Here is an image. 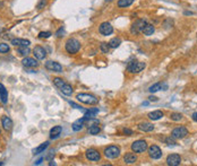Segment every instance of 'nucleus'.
I'll return each instance as SVG.
<instances>
[{
	"label": "nucleus",
	"instance_id": "1",
	"mask_svg": "<svg viewBox=\"0 0 197 166\" xmlns=\"http://www.w3.org/2000/svg\"><path fill=\"white\" fill-rule=\"evenodd\" d=\"M78 102L84 103V104H87V105H95L98 103V99L95 97L94 95H91V94H86V93H81L77 94L76 96Z\"/></svg>",
	"mask_w": 197,
	"mask_h": 166
},
{
	"label": "nucleus",
	"instance_id": "2",
	"mask_svg": "<svg viewBox=\"0 0 197 166\" xmlns=\"http://www.w3.org/2000/svg\"><path fill=\"white\" fill-rule=\"evenodd\" d=\"M65 49H66V51L68 52L69 54H75L81 49V42L78 40H76V38H69L68 41L66 42Z\"/></svg>",
	"mask_w": 197,
	"mask_h": 166
},
{
	"label": "nucleus",
	"instance_id": "3",
	"mask_svg": "<svg viewBox=\"0 0 197 166\" xmlns=\"http://www.w3.org/2000/svg\"><path fill=\"white\" fill-rule=\"evenodd\" d=\"M145 67H146L145 62H139V61L133 60V61L128 62V64H127V70L132 73H141V71H143L145 69Z\"/></svg>",
	"mask_w": 197,
	"mask_h": 166
},
{
	"label": "nucleus",
	"instance_id": "4",
	"mask_svg": "<svg viewBox=\"0 0 197 166\" xmlns=\"http://www.w3.org/2000/svg\"><path fill=\"white\" fill-rule=\"evenodd\" d=\"M146 24H147V21L145 19H136L130 27V33L133 35H137L138 33L143 32V28L146 26Z\"/></svg>",
	"mask_w": 197,
	"mask_h": 166
},
{
	"label": "nucleus",
	"instance_id": "5",
	"mask_svg": "<svg viewBox=\"0 0 197 166\" xmlns=\"http://www.w3.org/2000/svg\"><path fill=\"white\" fill-rule=\"evenodd\" d=\"M104 156L109 159H115L120 156V148L118 146H109L104 150Z\"/></svg>",
	"mask_w": 197,
	"mask_h": 166
},
{
	"label": "nucleus",
	"instance_id": "6",
	"mask_svg": "<svg viewBox=\"0 0 197 166\" xmlns=\"http://www.w3.org/2000/svg\"><path fill=\"white\" fill-rule=\"evenodd\" d=\"M147 149V142L145 140H136L132 144V150L136 154L144 153Z\"/></svg>",
	"mask_w": 197,
	"mask_h": 166
},
{
	"label": "nucleus",
	"instance_id": "7",
	"mask_svg": "<svg viewBox=\"0 0 197 166\" xmlns=\"http://www.w3.org/2000/svg\"><path fill=\"white\" fill-rule=\"evenodd\" d=\"M45 68L48 69V70H50V71H52V73H62V66L59 63V62H56V61H51V60H49V61H47L45 62Z\"/></svg>",
	"mask_w": 197,
	"mask_h": 166
},
{
	"label": "nucleus",
	"instance_id": "8",
	"mask_svg": "<svg viewBox=\"0 0 197 166\" xmlns=\"http://www.w3.org/2000/svg\"><path fill=\"white\" fill-rule=\"evenodd\" d=\"M188 135V130L185 127H178L175 128L171 132V137H173L175 139H182Z\"/></svg>",
	"mask_w": 197,
	"mask_h": 166
},
{
	"label": "nucleus",
	"instance_id": "9",
	"mask_svg": "<svg viewBox=\"0 0 197 166\" xmlns=\"http://www.w3.org/2000/svg\"><path fill=\"white\" fill-rule=\"evenodd\" d=\"M85 156L88 161H91V162H98V161L101 159L100 153H98L96 149H93V148L87 149L85 153Z\"/></svg>",
	"mask_w": 197,
	"mask_h": 166
},
{
	"label": "nucleus",
	"instance_id": "10",
	"mask_svg": "<svg viewBox=\"0 0 197 166\" xmlns=\"http://www.w3.org/2000/svg\"><path fill=\"white\" fill-rule=\"evenodd\" d=\"M149 155L152 159H160L162 157V150L156 145H152L149 148Z\"/></svg>",
	"mask_w": 197,
	"mask_h": 166
},
{
	"label": "nucleus",
	"instance_id": "11",
	"mask_svg": "<svg viewBox=\"0 0 197 166\" xmlns=\"http://www.w3.org/2000/svg\"><path fill=\"white\" fill-rule=\"evenodd\" d=\"M98 32H100L102 35H104V36H108V35L112 34L113 27H112V25L110 23L104 21V23H102V24L100 25V27H98Z\"/></svg>",
	"mask_w": 197,
	"mask_h": 166
},
{
	"label": "nucleus",
	"instance_id": "12",
	"mask_svg": "<svg viewBox=\"0 0 197 166\" xmlns=\"http://www.w3.org/2000/svg\"><path fill=\"white\" fill-rule=\"evenodd\" d=\"M33 54H34V57L38 60H43V59H45V57H47V51H45V49L43 47H41V45H36V47L33 49Z\"/></svg>",
	"mask_w": 197,
	"mask_h": 166
},
{
	"label": "nucleus",
	"instance_id": "13",
	"mask_svg": "<svg viewBox=\"0 0 197 166\" xmlns=\"http://www.w3.org/2000/svg\"><path fill=\"white\" fill-rule=\"evenodd\" d=\"M181 163V157L177 154H171L167 157V164L169 166H178Z\"/></svg>",
	"mask_w": 197,
	"mask_h": 166
},
{
	"label": "nucleus",
	"instance_id": "14",
	"mask_svg": "<svg viewBox=\"0 0 197 166\" xmlns=\"http://www.w3.org/2000/svg\"><path fill=\"white\" fill-rule=\"evenodd\" d=\"M22 63L26 68H35V67L39 66V62L35 59H33V58H30V57H25L23 59V61H22Z\"/></svg>",
	"mask_w": 197,
	"mask_h": 166
},
{
	"label": "nucleus",
	"instance_id": "15",
	"mask_svg": "<svg viewBox=\"0 0 197 166\" xmlns=\"http://www.w3.org/2000/svg\"><path fill=\"white\" fill-rule=\"evenodd\" d=\"M12 44L14 47H28L31 44V42L28 40H25V38H13L12 40Z\"/></svg>",
	"mask_w": 197,
	"mask_h": 166
},
{
	"label": "nucleus",
	"instance_id": "16",
	"mask_svg": "<svg viewBox=\"0 0 197 166\" xmlns=\"http://www.w3.org/2000/svg\"><path fill=\"white\" fill-rule=\"evenodd\" d=\"M1 124H2V128L6 131H10L12 128H13V121L8 116H2L1 118Z\"/></svg>",
	"mask_w": 197,
	"mask_h": 166
},
{
	"label": "nucleus",
	"instance_id": "17",
	"mask_svg": "<svg viewBox=\"0 0 197 166\" xmlns=\"http://www.w3.org/2000/svg\"><path fill=\"white\" fill-rule=\"evenodd\" d=\"M0 101L4 104L8 102V92H7L6 87L1 83H0Z\"/></svg>",
	"mask_w": 197,
	"mask_h": 166
},
{
	"label": "nucleus",
	"instance_id": "18",
	"mask_svg": "<svg viewBox=\"0 0 197 166\" xmlns=\"http://www.w3.org/2000/svg\"><path fill=\"white\" fill-rule=\"evenodd\" d=\"M138 129L144 132H151L154 130V125L149 123V122H142V123L138 124Z\"/></svg>",
	"mask_w": 197,
	"mask_h": 166
},
{
	"label": "nucleus",
	"instance_id": "19",
	"mask_svg": "<svg viewBox=\"0 0 197 166\" xmlns=\"http://www.w3.org/2000/svg\"><path fill=\"white\" fill-rule=\"evenodd\" d=\"M61 132H62V127H60V125L53 127V128L50 130V138H51V139H56V138H58V137L61 135Z\"/></svg>",
	"mask_w": 197,
	"mask_h": 166
},
{
	"label": "nucleus",
	"instance_id": "20",
	"mask_svg": "<svg viewBox=\"0 0 197 166\" xmlns=\"http://www.w3.org/2000/svg\"><path fill=\"white\" fill-rule=\"evenodd\" d=\"M162 88H164L163 90H167L168 86L165 84H162V83H156V84L151 86L150 88H149V90H150L151 93H156V92H159V90H162Z\"/></svg>",
	"mask_w": 197,
	"mask_h": 166
},
{
	"label": "nucleus",
	"instance_id": "21",
	"mask_svg": "<svg viewBox=\"0 0 197 166\" xmlns=\"http://www.w3.org/2000/svg\"><path fill=\"white\" fill-rule=\"evenodd\" d=\"M124 161L126 164H134V163L137 162V156L133 153H127L125 155Z\"/></svg>",
	"mask_w": 197,
	"mask_h": 166
},
{
	"label": "nucleus",
	"instance_id": "22",
	"mask_svg": "<svg viewBox=\"0 0 197 166\" xmlns=\"http://www.w3.org/2000/svg\"><path fill=\"white\" fill-rule=\"evenodd\" d=\"M85 121H86L85 116H84L83 119H79V120H77V121H75V122L73 123V130H74V131H79V130H82Z\"/></svg>",
	"mask_w": 197,
	"mask_h": 166
},
{
	"label": "nucleus",
	"instance_id": "23",
	"mask_svg": "<svg viewBox=\"0 0 197 166\" xmlns=\"http://www.w3.org/2000/svg\"><path fill=\"white\" fill-rule=\"evenodd\" d=\"M163 116V112L162 111H153V112H150L149 113V118L153 121H156V120H160Z\"/></svg>",
	"mask_w": 197,
	"mask_h": 166
},
{
	"label": "nucleus",
	"instance_id": "24",
	"mask_svg": "<svg viewBox=\"0 0 197 166\" xmlns=\"http://www.w3.org/2000/svg\"><path fill=\"white\" fill-rule=\"evenodd\" d=\"M155 32V28L153 25H151V24H146V26L143 28V34L146 35V36H151V35H153V33Z\"/></svg>",
	"mask_w": 197,
	"mask_h": 166
},
{
	"label": "nucleus",
	"instance_id": "25",
	"mask_svg": "<svg viewBox=\"0 0 197 166\" xmlns=\"http://www.w3.org/2000/svg\"><path fill=\"white\" fill-rule=\"evenodd\" d=\"M60 90H61V93L64 94V95H66V96H70L74 92L73 87L69 85V84H65V85L60 88Z\"/></svg>",
	"mask_w": 197,
	"mask_h": 166
},
{
	"label": "nucleus",
	"instance_id": "26",
	"mask_svg": "<svg viewBox=\"0 0 197 166\" xmlns=\"http://www.w3.org/2000/svg\"><path fill=\"white\" fill-rule=\"evenodd\" d=\"M48 147H49V141H45V142L41 144L39 147H36L35 149H33V154H34V155H38V154L43 153V151H44Z\"/></svg>",
	"mask_w": 197,
	"mask_h": 166
},
{
	"label": "nucleus",
	"instance_id": "27",
	"mask_svg": "<svg viewBox=\"0 0 197 166\" xmlns=\"http://www.w3.org/2000/svg\"><path fill=\"white\" fill-rule=\"evenodd\" d=\"M134 2V0H118V7L119 8H126V7H129V6H132Z\"/></svg>",
	"mask_w": 197,
	"mask_h": 166
},
{
	"label": "nucleus",
	"instance_id": "28",
	"mask_svg": "<svg viewBox=\"0 0 197 166\" xmlns=\"http://www.w3.org/2000/svg\"><path fill=\"white\" fill-rule=\"evenodd\" d=\"M31 50L28 49V47H18L17 49V53L22 57H27L30 54Z\"/></svg>",
	"mask_w": 197,
	"mask_h": 166
},
{
	"label": "nucleus",
	"instance_id": "29",
	"mask_svg": "<svg viewBox=\"0 0 197 166\" xmlns=\"http://www.w3.org/2000/svg\"><path fill=\"white\" fill-rule=\"evenodd\" d=\"M120 44H121V40L118 37H113L112 40H110V42H109V45H110V47H112V49L118 47Z\"/></svg>",
	"mask_w": 197,
	"mask_h": 166
},
{
	"label": "nucleus",
	"instance_id": "30",
	"mask_svg": "<svg viewBox=\"0 0 197 166\" xmlns=\"http://www.w3.org/2000/svg\"><path fill=\"white\" fill-rule=\"evenodd\" d=\"M100 131H101V129L96 124H93V125H91L90 128H88V132H90L91 135H98Z\"/></svg>",
	"mask_w": 197,
	"mask_h": 166
},
{
	"label": "nucleus",
	"instance_id": "31",
	"mask_svg": "<svg viewBox=\"0 0 197 166\" xmlns=\"http://www.w3.org/2000/svg\"><path fill=\"white\" fill-rule=\"evenodd\" d=\"M98 112V109H93V110H88V111H85V118L86 119H90V118H93L95 116V114Z\"/></svg>",
	"mask_w": 197,
	"mask_h": 166
},
{
	"label": "nucleus",
	"instance_id": "32",
	"mask_svg": "<svg viewBox=\"0 0 197 166\" xmlns=\"http://www.w3.org/2000/svg\"><path fill=\"white\" fill-rule=\"evenodd\" d=\"M53 84H55V86H56V87H58V88H61V87H62L66 83H65L61 78L57 77V78H55V79H53Z\"/></svg>",
	"mask_w": 197,
	"mask_h": 166
},
{
	"label": "nucleus",
	"instance_id": "33",
	"mask_svg": "<svg viewBox=\"0 0 197 166\" xmlns=\"http://www.w3.org/2000/svg\"><path fill=\"white\" fill-rule=\"evenodd\" d=\"M100 49H101V51H102L103 53H109V50H110V45H109V43L103 42V43H101V45H100Z\"/></svg>",
	"mask_w": 197,
	"mask_h": 166
},
{
	"label": "nucleus",
	"instance_id": "34",
	"mask_svg": "<svg viewBox=\"0 0 197 166\" xmlns=\"http://www.w3.org/2000/svg\"><path fill=\"white\" fill-rule=\"evenodd\" d=\"M9 50H10V47H9L8 44H6V43L0 44V53H7V52H9Z\"/></svg>",
	"mask_w": 197,
	"mask_h": 166
},
{
	"label": "nucleus",
	"instance_id": "35",
	"mask_svg": "<svg viewBox=\"0 0 197 166\" xmlns=\"http://www.w3.org/2000/svg\"><path fill=\"white\" fill-rule=\"evenodd\" d=\"M170 119L172 121H180L182 119V114H180V113H171L170 114Z\"/></svg>",
	"mask_w": 197,
	"mask_h": 166
},
{
	"label": "nucleus",
	"instance_id": "36",
	"mask_svg": "<svg viewBox=\"0 0 197 166\" xmlns=\"http://www.w3.org/2000/svg\"><path fill=\"white\" fill-rule=\"evenodd\" d=\"M51 32H40L39 33V36L40 38H48V37H50L51 36Z\"/></svg>",
	"mask_w": 197,
	"mask_h": 166
},
{
	"label": "nucleus",
	"instance_id": "37",
	"mask_svg": "<svg viewBox=\"0 0 197 166\" xmlns=\"http://www.w3.org/2000/svg\"><path fill=\"white\" fill-rule=\"evenodd\" d=\"M48 4V0H40L38 4V9H43Z\"/></svg>",
	"mask_w": 197,
	"mask_h": 166
},
{
	"label": "nucleus",
	"instance_id": "38",
	"mask_svg": "<svg viewBox=\"0 0 197 166\" xmlns=\"http://www.w3.org/2000/svg\"><path fill=\"white\" fill-rule=\"evenodd\" d=\"M173 139H175V138H173V137H170V138H167V139H165V142H167L168 145L169 146H176L177 145V142L175 140H173Z\"/></svg>",
	"mask_w": 197,
	"mask_h": 166
},
{
	"label": "nucleus",
	"instance_id": "39",
	"mask_svg": "<svg viewBox=\"0 0 197 166\" xmlns=\"http://www.w3.org/2000/svg\"><path fill=\"white\" fill-rule=\"evenodd\" d=\"M64 33H65V30H64V27H60L59 30L57 31V33H56V35L58 36V37H61L62 35H64Z\"/></svg>",
	"mask_w": 197,
	"mask_h": 166
},
{
	"label": "nucleus",
	"instance_id": "40",
	"mask_svg": "<svg viewBox=\"0 0 197 166\" xmlns=\"http://www.w3.org/2000/svg\"><path fill=\"white\" fill-rule=\"evenodd\" d=\"M122 132H124L125 135H127V136H132V135H133V130H130V129H128V128H125L124 130H122Z\"/></svg>",
	"mask_w": 197,
	"mask_h": 166
},
{
	"label": "nucleus",
	"instance_id": "41",
	"mask_svg": "<svg viewBox=\"0 0 197 166\" xmlns=\"http://www.w3.org/2000/svg\"><path fill=\"white\" fill-rule=\"evenodd\" d=\"M149 101H151V102H156V101H158V97H155V96H150V97H149Z\"/></svg>",
	"mask_w": 197,
	"mask_h": 166
},
{
	"label": "nucleus",
	"instance_id": "42",
	"mask_svg": "<svg viewBox=\"0 0 197 166\" xmlns=\"http://www.w3.org/2000/svg\"><path fill=\"white\" fill-rule=\"evenodd\" d=\"M192 118H193V120L195 121V122H197V112H195V113H193V115H192Z\"/></svg>",
	"mask_w": 197,
	"mask_h": 166
},
{
	"label": "nucleus",
	"instance_id": "43",
	"mask_svg": "<svg viewBox=\"0 0 197 166\" xmlns=\"http://www.w3.org/2000/svg\"><path fill=\"white\" fill-rule=\"evenodd\" d=\"M42 161H43V158H40V159H38L34 164H35V165H39V164H41V162H42Z\"/></svg>",
	"mask_w": 197,
	"mask_h": 166
},
{
	"label": "nucleus",
	"instance_id": "44",
	"mask_svg": "<svg viewBox=\"0 0 197 166\" xmlns=\"http://www.w3.org/2000/svg\"><path fill=\"white\" fill-rule=\"evenodd\" d=\"M105 1H111V0H105Z\"/></svg>",
	"mask_w": 197,
	"mask_h": 166
}]
</instances>
